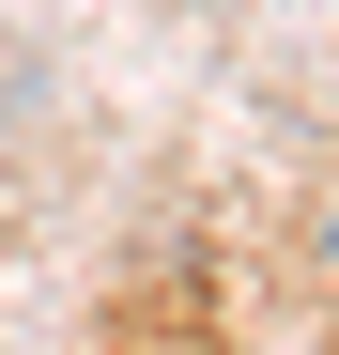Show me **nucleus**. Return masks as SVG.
<instances>
[{
  "mask_svg": "<svg viewBox=\"0 0 339 355\" xmlns=\"http://www.w3.org/2000/svg\"><path fill=\"white\" fill-rule=\"evenodd\" d=\"M324 278H339V201H324Z\"/></svg>",
  "mask_w": 339,
  "mask_h": 355,
  "instance_id": "f257e3e1",
  "label": "nucleus"
}]
</instances>
